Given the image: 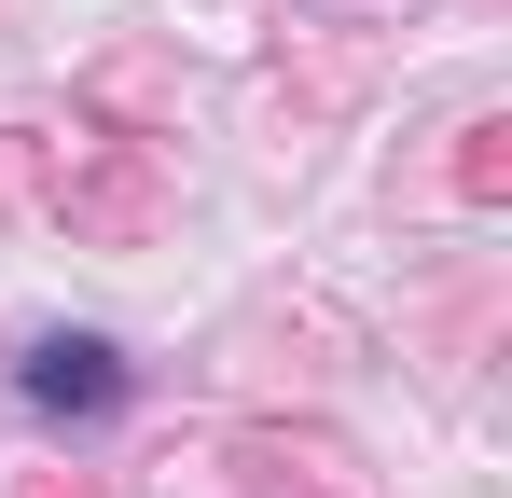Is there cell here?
Returning <instances> with one entry per match:
<instances>
[{
  "mask_svg": "<svg viewBox=\"0 0 512 498\" xmlns=\"http://www.w3.org/2000/svg\"><path fill=\"white\" fill-rule=\"evenodd\" d=\"M28 402H56V415H97V402H125V360H111L97 332H56V346L28 360Z\"/></svg>",
  "mask_w": 512,
  "mask_h": 498,
  "instance_id": "1",
  "label": "cell"
}]
</instances>
